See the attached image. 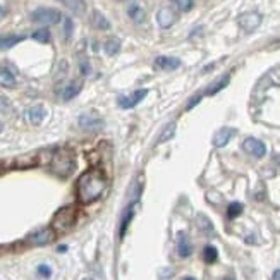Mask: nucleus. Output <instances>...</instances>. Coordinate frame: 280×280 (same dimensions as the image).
<instances>
[{
	"mask_svg": "<svg viewBox=\"0 0 280 280\" xmlns=\"http://www.w3.org/2000/svg\"><path fill=\"white\" fill-rule=\"evenodd\" d=\"M261 19H263V17H261L260 12H246L239 17V26H241L246 33H253L258 26L261 24Z\"/></svg>",
	"mask_w": 280,
	"mask_h": 280,
	"instance_id": "7",
	"label": "nucleus"
},
{
	"mask_svg": "<svg viewBox=\"0 0 280 280\" xmlns=\"http://www.w3.org/2000/svg\"><path fill=\"white\" fill-rule=\"evenodd\" d=\"M175 134V122H170L168 126H165V129L162 131L160 138H158V143H167L168 139H172Z\"/></svg>",
	"mask_w": 280,
	"mask_h": 280,
	"instance_id": "24",
	"label": "nucleus"
},
{
	"mask_svg": "<svg viewBox=\"0 0 280 280\" xmlns=\"http://www.w3.org/2000/svg\"><path fill=\"white\" fill-rule=\"evenodd\" d=\"M272 280H280V268L274 272V275H272Z\"/></svg>",
	"mask_w": 280,
	"mask_h": 280,
	"instance_id": "35",
	"label": "nucleus"
},
{
	"mask_svg": "<svg viewBox=\"0 0 280 280\" xmlns=\"http://www.w3.org/2000/svg\"><path fill=\"white\" fill-rule=\"evenodd\" d=\"M16 84H17V79L16 76L12 74V71H9L7 67L0 65V86L10 90V88H16Z\"/></svg>",
	"mask_w": 280,
	"mask_h": 280,
	"instance_id": "14",
	"label": "nucleus"
},
{
	"mask_svg": "<svg viewBox=\"0 0 280 280\" xmlns=\"http://www.w3.org/2000/svg\"><path fill=\"white\" fill-rule=\"evenodd\" d=\"M55 239V230L54 229H40L33 234L28 235L26 242L31 246H47Z\"/></svg>",
	"mask_w": 280,
	"mask_h": 280,
	"instance_id": "5",
	"label": "nucleus"
},
{
	"mask_svg": "<svg viewBox=\"0 0 280 280\" xmlns=\"http://www.w3.org/2000/svg\"><path fill=\"white\" fill-rule=\"evenodd\" d=\"M235 134V129L232 127H222L220 131L215 132V136H213V145L217 146V148H224V146L227 145V143L232 139V136Z\"/></svg>",
	"mask_w": 280,
	"mask_h": 280,
	"instance_id": "12",
	"label": "nucleus"
},
{
	"mask_svg": "<svg viewBox=\"0 0 280 280\" xmlns=\"http://www.w3.org/2000/svg\"><path fill=\"white\" fill-rule=\"evenodd\" d=\"M175 19H177V16H175L170 7H162L157 12V23L162 29H168L170 26H174Z\"/></svg>",
	"mask_w": 280,
	"mask_h": 280,
	"instance_id": "9",
	"label": "nucleus"
},
{
	"mask_svg": "<svg viewBox=\"0 0 280 280\" xmlns=\"http://www.w3.org/2000/svg\"><path fill=\"white\" fill-rule=\"evenodd\" d=\"M182 280H196V279H193V277H186V279H182Z\"/></svg>",
	"mask_w": 280,
	"mask_h": 280,
	"instance_id": "37",
	"label": "nucleus"
},
{
	"mask_svg": "<svg viewBox=\"0 0 280 280\" xmlns=\"http://www.w3.org/2000/svg\"><path fill=\"white\" fill-rule=\"evenodd\" d=\"M76 224V208L74 206H64L54 215L52 220V229L58 234H64V232L71 230Z\"/></svg>",
	"mask_w": 280,
	"mask_h": 280,
	"instance_id": "3",
	"label": "nucleus"
},
{
	"mask_svg": "<svg viewBox=\"0 0 280 280\" xmlns=\"http://www.w3.org/2000/svg\"><path fill=\"white\" fill-rule=\"evenodd\" d=\"M201 102V95H196V97H193L191 98L189 102H187V105H186V110H191V109H194V107L198 105V103Z\"/></svg>",
	"mask_w": 280,
	"mask_h": 280,
	"instance_id": "31",
	"label": "nucleus"
},
{
	"mask_svg": "<svg viewBox=\"0 0 280 280\" xmlns=\"http://www.w3.org/2000/svg\"><path fill=\"white\" fill-rule=\"evenodd\" d=\"M79 91H81V84L79 83L67 84V86L64 88V91H62V100H64V102H71L72 98H76L77 95H79Z\"/></svg>",
	"mask_w": 280,
	"mask_h": 280,
	"instance_id": "22",
	"label": "nucleus"
},
{
	"mask_svg": "<svg viewBox=\"0 0 280 280\" xmlns=\"http://www.w3.org/2000/svg\"><path fill=\"white\" fill-rule=\"evenodd\" d=\"M24 40L23 35H0V50H9Z\"/></svg>",
	"mask_w": 280,
	"mask_h": 280,
	"instance_id": "15",
	"label": "nucleus"
},
{
	"mask_svg": "<svg viewBox=\"0 0 280 280\" xmlns=\"http://www.w3.org/2000/svg\"><path fill=\"white\" fill-rule=\"evenodd\" d=\"M103 50H105L107 55H110V57H112V55H115L117 52L120 50V42L117 38H109L105 42V45H103Z\"/></svg>",
	"mask_w": 280,
	"mask_h": 280,
	"instance_id": "23",
	"label": "nucleus"
},
{
	"mask_svg": "<svg viewBox=\"0 0 280 280\" xmlns=\"http://www.w3.org/2000/svg\"><path fill=\"white\" fill-rule=\"evenodd\" d=\"M107 187V179L98 168H90L84 174L79 175L76 182V194L77 200L83 205L93 203L103 194Z\"/></svg>",
	"mask_w": 280,
	"mask_h": 280,
	"instance_id": "1",
	"label": "nucleus"
},
{
	"mask_svg": "<svg viewBox=\"0 0 280 280\" xmlns=\"http://www.w3.org/2000/svg\"><path fill=\"white\" fill-rule=\"evenodd\" d=\"M175 5H177L179 10H182V12H187V10L193 9L194 5V0H174Z\"/></svg>",
	"mask_w": 280,
	"mask_h": 280,
	"instance_id": "28",
	"label": "nucleus"
},
{
	"mask_svg": "<svg viewBox=\"0 0 280 280\" xmlns=\"http://www.w3.org/2000/svg\"><path fill=\"white\" fill-rule=\"evenodd\" d=\"M10 110V102L5 97H0V112H7Z\"/></svg>",
	"mask_w": 280,
	"mask_h": 280,
	"instance_id": "32",
	"label": "nucleus"
},
{
	"mask_svg": "<svg viewBox=\"0 0 280 280\" xmlns=\"http://www.w3.org/2000/svg\"><path fill=\"white\" fill-rule=\"evenodd\" d=\"M62 14L57 9H49V7H38L31 12V21L40 24H57L60 23Z\"/></svg>",
	"mask_w": 280,
	"mask_h": 280,
	"instance_id": "4",
	"label": "nucleus"
},
{
	"mask_svg": "<svg viewBox=\"0 0 280 280\" xmlns=\"http://www.w3.org/2000/svg\"><path fill=\"white\" fill-rule=\"evenodd\" d=\"M45 117H47V110H45V107H43V105H35V107H31V109L28 110L29 122L35 124V126L42 124Z\"/></svg>",
	"mask_w": 280,
	"mask_h": 280,
	"instance_id": "13",
	"label": "nucleus"
},
{
	"mask_svg": "<svg viewBox=\"0 0 280 280\" xmlns=\"http://www.w3.org/2000/svg\"><path fill=\"white\" fill-rule=\"evenodd\" d=\"M31 38L36 40L38 43H49V42H50V31H49L47 28L36 29V31L31 35Z\"/></svg>",
	"mask_w": 280,
	"mask_h": 280,
	"instance_id": "25",
	"label": "nucleus"
},
{
	"mask_svg": "<svg viewBox=\"0 0 280 280\" xmlns=\"http://www.w3.org/2000/svg\"><path fill=\"white\" fill-rule=\"evenodd\" d=\"M155 65L162 71H175L180 67V60L175 57H167V55H160L155 58Z\"/></svg>",
	"mask_w": 280,
	"mask_h": 280,
	"instance_id": "11",
	"label": "nucleus"
},
{
	"mask_svg": "<svg viewBox=\"0 0 280 280\" xmlns=\"http://www.w3.org/2000/svg\"><path fill=\"white\" fill-rule=\"evenodd\" d=\"M224 280H235V279H234V277H225Z\"/></svg>",
	"mask_w": 280,
	"mask_h": 280,
	"instance_id": "38",
	"label": "nucleus"
},
{
	"mask_svg": "<svg viewBox=\"0 0 280 280\" xmlns=\"http://www.w3.org/2000/svg\"><path fill=\"white\" fill-rule=\"evenodd\" d=\"M5 14H7L5 7H2V5H0V19H2V17H5Z\"/></svg>",
	"mask_w": 280,
	"mask_h": 280,
	"instance_id": "36",
	"label": "nucleus"
},
{
	"mask_svg": "<svg viewBox=\"0 0 280 280\" xmlns=\"http://www.w3.org/2000/svg\"><path fill=\"white\" fill-rule=\"evenodd\" d=\"M79 69H81V72H83L84 76H88V74H90V71H91L90 64H88L86 60H81L79 62Z\"/></svg>",
	"mask_w": 280,
	"mask_h": 280,
	"instance_id": "34",
	"label": "nucleus"
},
{
	"mask_svg": "<svg viewBox=\"0 0 280 280\" xmlns=\"http://www.w3.org/2000/svg\"><path fill=\"white\" fill-rule=\"evenodd\" d=\"M134 203H136V201H134ZM134 203L129 205L127 208L124 210V213H122V220H120V237H124V235H126V230H127L129 224H131L132 217H134Z\"/></svg>",
	"mask_w": 280,
	"mask_h": 280,
	"instance_id": "19",
	"label": "nucleus"
},
{
	"mask_svg": "<svg viewBox=\"0 0 280 280\" xmlns=\"http://www.w3.org/2000/svg\"><path fill=\"white\" fill-rule=\"evenodd\" d=\"M58 2H62L69 10H72L77 16H83L86 12V2L84 0H58Z\"/></svg>",
	"mask_w": 280,
	"mask_h": 280,
	"instance_id": "18",
	"label": "nucleus"
},
{
	"mask_svg": "<svg viewBox=\"0 0 280 280\" xmlns=\"http://www.w3.org/2000/svg\"><path fill=\"white\" fill-rule=\"evenodd\" d=\"M76 167L74 155L71 150H57L52 157L50 162V172H54L58 177H67Z\"/></svg>",
	"mask_w": 280,
	"mask_h": 280,
	"instance_id": "2",
	"label": "nucleus"
},
{
	"mask_svg": "<svg viewBox=\"0 0 280 280\" xmlns=\"http://www.w3.org/2000/svg\"><path fill=\"white\" fill-rule=\"evenodd\" d=\"M229 83H230V76H229V74L222 76L219 81H217V83L210 84V86H208V90H206V95H208V97H213V95H215V93H219V91H222L224 88H225Z\"/></svg>",
	"mask_w": 280,
	"mask_h": 280,
	"instance_id": "21",
	"label": "nucleus"
},
{
	"mask_svg": "<svg viewBox=\"0 0 280 280\" xmlns=\"http://www.w3.org/2000/svg\"><path fill=\"white\" fill-rule=\"evenodd\" d=\"M241 213H242V205L239 203V201L230 203L229 208H227V217H229V219H235V217H239Z\"/></svg>",
	"mask_w": 280,
	"mask_h": 280,
	"instance_id": "27",
	"label": "nucleus"
},
{
	"mask_svg": "<svg viewBox=\"0 0 280 280\" xmlns=\"http://www.w3.org/2000/svg\"><path fill=\"white\" fill-rule=\"evenodd\" d=\"M198 225H200L201 229L206 232V234H212V229H213V227H212V222H210V220L206 219L205 215H200V217H198Z\"/></svg>",
	"mask_w": 280,
	"mask_h": 280,
	"instance_id": "29",
	"label": "nucleus"
},
{
	"mask_svg": "<svg viewBox=\"0 0 280 280\" xmlns=\"http://www.w3.org/2000/svg\"><path fill=\"white\" fill-rule=\"evenodd\" d=\"M177 253L180 258H187L193 253V246H191L189 239L184 234H179V242H177Z\"/></svg>",
	"mask_w": 280,
	"mask_h": 280,
	"instance_id": "20",
	"label": "nucleus"
},
{
	"mask_svg": "<svg viewBox=\"0 0 280 280\" xmlns=\"http://www.w3.org/2000/svg\"><path fill=\"white\" fill-rule=\"evenodd\" d=\"M127 14H129V17L132 19V23H136V24H141L146 17L145 9H143L139 3H132V5L127 9Z\"/></svg>",
	"mask_w": 280,
	"mask_h": 280,
	"instance_id": "17",
	"label": "nucleus"
},
{
	"mask_svg": "<svg viewBox=\"0 0 280 280\" xmlns=\"http://www.w3.org/2000/svg\"><path fill=\"white\" fill-rule=\"evenodd\" d=\"M148 95V90H138V91H134L132 95H129V97H126V95H120L119 98H117V103H119L122 109H132V107H136L138 105L139 102L143 100V98Z\"/></svg>",
	"mask_w": 280,
	"mask_h": 280,
	"instance_id": "8",
	"label": "nucleus"
},
{
	"mask_svg": "<svg viewBox=\"0 0 280 280\" xmlns=\"http://www.w3.org/2000/svg\"><path fill=\"white\" fill-rule=\"evenodd\" d=\"M217 258H219V253H217V249L213 246H206L203 249V260L206 263H215Z\"/></svg>",
	"mask_w": 280,
	"mask_h": 280,
	"instance_id": "26",
	"label": "nucleus"
},
{
	"mask_svg": "<svg viewBox=\"0 0 280 280\" xmlns=\"http://www.w3.org/2000/svg\"><path fill=\"white\" fill-rule=\"evenodd\" d=\"M77 122H79L81 129H84V131H98L103 126L100 117L93 115V113H83Z\"/></svg>",
	"mask_w": 280,
	"mask_h": 280,
	"instance_id": "10",
	"label": "nucleus"
},
{
	"mask_svg": "<svg viewBox=\"0 0 280 280\" xmlns=\"http://www.w3.org/2000/svg\"><path fill=\"white\" fill-rule=\"evenodd\" d=\"M91 24H93V28L100 29V31H109L110 29L109 19L103 16L100 10H93V14H91Z\"/></svg>",
	"mask_w": 280,
	"mask_h": 280,
	"instance_id": "16",
	"label": "nucleus"
},
{
	"mask_svg": "<svg viewBox=\"0 0 280 280\" xmlns=\"http://www.w3.org/2000/svg\"><path fill=\"white\" fill-rule=\"evenodd\" d=\"M72 29H74V23H72V19L71 17H64V35L67 40L72 36Z\"/></svg>",
	"mask_w": 280,
	"mask_h": 280,
	"instance_id": "30",
	"label": "nucleus"
},
{
	"mask_svg": "<svg viewBox=\"0 0 280 280\" xmlns=\"http://www.w3.org/2000/svg\"><path fill=\"white\" fill-rule=\"evenodd\" d=\"M2 129H3V124H2V122H0V132H2Z\"/></svg>",
	"mask_w": 280,
	"mask_h": 280,
	"instance_id": "39",
	"label": "nucleus"
},
{
	"mask_svg": "<svg viewBox=\"0 0 280 280\" xmlns=\"http://www.w3.org/2000/svg\"><path fill=\"white\" fill-rule=\"evenodd\" d=\"M242 148H244V152H248L249 155H253V157L256 158H263L265 155H267V146H265V143L256 138H246L244 143H242Z\"/></svg>",
	"mask_w": 280,
	"mask_h": 280,
	"instance_id": "6",
	"label": "nucleus"
},
{
	"mask_svg": "<svg viewBox=\"0 0 280 280\" xmlns=\"http://www.w3.org/2000/svg\"><path fill=\"white\" fill-rule=\"evenodd\" d=\"M38 274L42 275V277H50L52 270H50V267H47V265H40V267H38Z\"/></svg>",
	"mask_w": 280,
	"mask_h": 280,
	"instance_id": "33",
	"label": "nucleus"
}]
</instances>
